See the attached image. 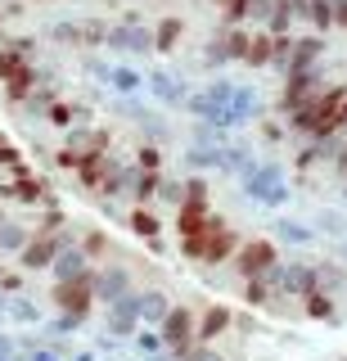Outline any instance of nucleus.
I'll return each mask as SVG.
<instances>
[{
    "mask_svg": "<svg viewBox=\"0 0 347 361\" xmlns=\"http://www.w3.org/2000/svg\"><path fill=\"white\" fill-rule=\"evenodd\" d=\"M9 316V293H0V321Z\"/></svg>",
    "mask_w": 347,
    "mask_h": 361,
    "instance_id": "50",
    "label": "nucleus"
},
{
    "mask_svg": "<svg viewBox=\"0 0 347 361\" xmlns=\"http://www.w3.org/2000/svg\"><path fill=\"white\" fill-rule=\"evenodd\" d=\"M72 361H99V357H95V353H91V348H86V353H77V357H72Z\"/></svg>",
    "mask_w": 347,
    "mask_h": 361,
    "instance_id": "52",
    "label": "nucleus"
},
{
    "mask_svg": "<svg viewBox=\"0 0 347 361\" xmlns=\"http://www.w3.org/2000/svg\"><path fill=\"white\" fill-rule=\"evenodd\" d=\"M54 307L63 316H77V321H91V312L99 307L95 302V289H91V271H86L82 280H54Z\"/></svg>",
    "mask_w": 347,
    "mask_h": 361,
    "instance_id": "8",
    "label": "nucleus"
},
{
    "mask_svg": "<svg viewBox=\"0 0 347 361\" xmlns=\"http://www.w3.org/2000/svg\"><path fill=\"white\" fill-rule=\"evenodd\" d=\"M307 27L329 37L334 32V0H307Z\"/></svg>",
    "mask_w": 347,
    "mask_h": 361,
    "instance_id": "34",
    "label": "nucleus"
},
{
    "mask_svg": "<svg viewBox=\"0 0 347 361\" xmlns=\"http://www.w3.org/2000/svg\"><path fill=\"white\" fill-rule=\"evenodd\" d=\"M279 0H248V27H266V18L275 14Z\"/></svg>",
    "mask_w": 347,
    "mask_h": 361,
    "instance_id": "42",
    "label": "nucleus"
},
{
    "mask_svg": "<svg viewBox=\"0 0 347 361\" xmlns=\"http://www.w3.org/2000/svg\"><path fill=\"white\" fill-rule=\"evenodd\" d=\"M91 267H95V262L86 257V248H82V244H68V248H59V253H54V262H50L46 276H50V280H82Z\"/></svg>",
    "mask_w": 347,
    "mask_h": 361,
    "instance_id": "15",
    "label": "nucleus"
},
{
    "mask_svg": "<svg viewBox=\"0 0 347 361\" xmlns=\"http://www.w3.org/2000/svg\"><path fill=\"white\" fill-rule=\"evenodd\" d=\"M131 348H136V357H158V353H167L163 334L153 330V325H140V330L131 334Z\"/></svg>",
    "mask_w": 347,
    "mask_h": 361,
    "instance_id": "35",
    "label": "nucleus"
},
{
    "mask_svg": "<svg viewBox=\"0 0 347 361\" xmlns=\"http://www.w3.org/2000/svg\"><path fill=\"white\" fill-rule=\"evenodd\" d=\"M234 86H239V82H234V77L217 73V77H212V82H203L198 90H203V95L212 99V104H221V109H226V104H230V95H234Z\"/></svg>",
    "mask_w": 347,
    "mask_h": 361,
    "instance_id": "36",
    "label": "nucleus"
},
{
    "mask_svg": "<svg viewBox=\"0 0 347 361\" xmlns=\"http://www.w3.org/2000/svg\"><path fill=\"white\" fill-rule=\"evenodd\" d=\"M9 321H18V325H41V321H46V312H41L37 298L14 293V298H9Z\"/></svg>",
    "mask_w": 347,
    "mask_h": 361,
    "instance_id": "32",
    "label": "nucleus"
},
{
    "mask_svg": "<svg viewBox=\"0 0 347 361\" xmlns=\"http://www.w3.org/2000/svg\"><path fill=\"white\" fill-rule=\"evenodd\" d=\"M189 5H208V0H189Z\"/></svg>",
    "mask_w": 347,
    "mask_h": 361,
    "instance_id": "54",
    "label": "nucleus"
},
{
    "mask_svg": "<svg viewBox=\"0 0 347 361\" xmlns=\"http://www.w3.org/2000/svg\"><path fill=\"white\" fill-rule=\"evenodd\" d=\"M343 361H347V357H343Z\"/></svg>",
    "mask_w": 347,
    "mask_h": 361,
    "instance_id": "56",
    "label": "nucleus"
},
{
    "mask_svg": "<svg viewBox=\"0 0 347 361\" xmlns=\"http://www.w3.org/2000/svg\"><path fill=\"white\" fill-rule=\"evenodd\" d=\"M27 240H32V226H27V221H14V217L0 221V253L18 257V253L27 248Z\"/></svg>",
    "mask_w": 347,
    "mask_h": 361,
    "instance_id": "23",
    "label": "nucleus"
},
{
    "mask_svg": "<svg viewBox=\"0 0 347 361\" xmlns=\"http://www.w3.org/2000/svg\"><path fill=\"white\" fill-rule=\"evenodd\" d=\"M50 37L59 41V45H82V23H68V18H59L50 27Z\"/></svg>",
    "mask_w": 347,
    "mask_h": 361,
    "instance_id": "41",
    "label": "nucleus"
},
{
    "mask_svg": "<svg viewBox=\"0 0 347 361\" xmlns=\"http://www.w3.org/2000/svg\"><path fill=\"white\" fill-rule=\"evenodd\" d=\"M302 23H307V0H279L275 14L266 18V32H271V37H289Z\"/></svg>",
    "mask_w": 347,
    "mask_h": 361,
    "instance_id": "18",
    "label": "nucleus"
},
{
    "mask_svg": "<svg viewBox=\"0 0 347 361\" xmlns=\"http://www.w3.org/2000/svg\"><path fill=\"white\" fill-rule=\"evenodd\" d=\"M339 195H343V203H347V180H343V190H339Z\"/></svg>",
    "mask_w": 347,
    "mask_h": 361,
    "instance_id": "53",
    "label": "nucleus"
},
{
    "mask_svg": "<svg viewBox=\"0 0 347 361\" xmlns=\"http://www.w3.org/2000/svg\"><path fill=\"white\" fill-rule=\"evenodd\" d=\"M104 316H108V334H113V338H131L140 330V289H131L127 298L108 302Z\"/></svg>",
    "mask_w": 347,
    "mask_h": 361,
    "instance_id": "11",
    "label": "nucleus"
},
{
    "mask_svg": "<svg viewBox=\"0 0 347 361\" xmlns=\"http://www.w3.org/2000/svg\"><path fill=\"white\" fill-rule=\"evenodd\" d=\"M329 248H334V257H339V262H347V240H329Z\"/></svg>",
    "mask_w": 347,
    "mask_h": 361,
    "instance_id": "49",
    "label": "nucleus"
},
{
    "mask_svg": "<svg viewBox=\"0 0 347 361\" xmlns=\"http://www.w3.org/2000/svg\"><path fill=\"white\" fill-rule=\"evenodd\" d=\"M144 248H149L153 257H167V253H172V244H167V235H163V240H149V244H144Z\"/></svg>",
    "mask_w": 347,
    "mask_h": 361,
    "instance_id": "47",
    "label": "nucleus"
},
{
    "mask_svg": "<svg viewBox=\"0 0 347 361\" xmlns=\"http://www.w3.org/2000/svg\"><path fill=\"white\" fill-rule=\"evenodd\" d=\"M234 131L226 127H212V122H194L189 127V145H203V149H221V145H230Z\"/></svg>",
    "mask_w": 347,
    "mask_h": 361,
    "instance_id": "29",
    "label": "nucleus"
},
{
    "mask_svg": "<svg viewBox=\"0 0 347 361\" xmlns=\"http://www.w3.org/2000/svg\"><path fill=\"white\" fill-rule=\"evenodd\" d=\"M257 122H262L257 131H262L266 145H284V140H289V127H284V122H275V118H257Z\"/></svg>",
    "mask_w": 347,
    "mask_h": 361,
    "instance_id": "43",
    "label": "nucleus"
},
{
    "mask_svg": "<svg viewBox=\"0 0 347 361\" xmlns=\"http://www.w3.org/2000/svg\"><path fill=\"white\" fill-rule=\"evenodd\" d=\"M239 190L244 199L257 203V208H284V203H294V185H289L284 176V163H275V158H257L248 172L239 176Z\"/></svg>",
    "mask_w": 347,
    "mask_h": 361,
    "instance_id": "1",
    "label": "nucleus"
},
{
    "mask_svg": "<svg viewBox=\"0 0 347 361\" xmlns=\"http://www.w3.org/2000/svg\"><path fill=\"white\" fill-rule=\"evenodd\" d=\"M189 86L181 73H167V68H149L144 73V95L153 99V104H163V109H185V95H189Z\"/></svg>",
    "mask_w": 347,
    "mask_h": 361,
    "instance_id": "9",
    "label": "nucleus"
},
{
    "mask_svg": "<svg viewBox=\"0 0 347 361\" xmlns=\"http://www.w3.org/2000/svg\"><path fill=\"white\" fill-rule=\"evenodd\" d=\"M334 131H343V135H347V99L339 104V113H334Z\"/></svg>",
    "mask_w": 347,
    "mask_h": 361,
    "instance_id": "48",
    "label": "nucleus"
},
{
    "mask_svg": "<svg viewBox=\"0 0 347 361\" xmlns=\"http://www.w3.org/2000/svg\"><path fill=\"white\" fill-rule=\"evenodd\" d=\"M185 361H226V353H221L217 343H198V348H194V353H189Z\"/></svg>",
    "mask_w": 347,
    "mask_h": 361,
    "instance_id": "44",
    "label": "nucleus"
},
{
    "mask_svg": "<svg viewBox=\"0 0 347 361\" xmlns=\"http://www.w3.org/2000/svg\"><path fill=\"white\" fill-rule=\"evenodd\" d=\"M104 45H108V50H118V54H131V59H140V54H153V23L127 14V18L108 23Z\"/></svg>",
    "mask_w": 347,
    "mask_h": 361,
    "instance_id": "6",
    "label": "nucleus"
},
{
    "mask_svg": "<svg viewBox=\"0 0 347 361\" xmlns=\"http://www.w3.org/2000/svg\"><path fill=\"white\" fill-rule=\"evenodd\" d=\"M311 226H316V235H324V240H347V212H339V208H320Z\"/></svg>",
    "mask_w": 347,
    "mask_h": 361,
    "instance_id": "31",
    "label": "nucleus"
},
{
    "mask_svg": "<svg viewBox=\"0 0 347 361\" xmlns=\"http://www.w3.org/2000/svg\"><path fill=\"white\" fill-rule=\"evenodd\" d=\"M9 353H18V334H9V330H0V361H5Z\"/></svg>",
    "mask_w": 347,
    "mask_h": 361,
    "instance_id": "46",
    "label": "nucleus"
},
{
    "mask_svg": "<svg viewBox=\"0 0 347 361\" xmlns=\"http://www.w3.org/2000/svg\"><path fill=\"white\" fill-rule=\"evenodd\" d=\"M239 244H244V235L234 231V226L212 231V235H208V248H203V262H198V267H208V271H212V267H226L230 257L239 253Z\"/></svg>",
    "mask_w": 347,
    "mask_h": 361,
    "instance_id": "14",
    "label": "nucleus"
},
{
    "mask_svg": "<svg viewBox=\"0 0 347 361\" xmlns=\"http://www.w3.org/2000/svg\"><path fill=\"white\" fill-rule=\"evenodd\" d=\"M5 217H9V212H5V208H0V221H5Z\"/></svg>",
    "mask_w": 347,
    "mask_h": 361,
    "instance_id": "55",
    "label": "nucleus"
},
{
    "mask_svg": "<svg viewBox=\"0 0 347 361\" xmlns=\"http://www.w3.org/2000/svg\"><path fill=\"white\" fill-rule=\"evenodd\" d=\"M77 244L86 248V257H91V262H99V257L108 253V235H104V231H86V235H82Z\"/></svg>",
    "mask_w": 347,
    "mask_h": 361,
    "instance_id": "40",
    "label": "nucleus"
},
{
    "mask_svg": "<svg viewBox=\"0 0 347 361\" xmlns=\"http://www.w3.org/2000/svg\"><path fill=\"white\" fill-rule=\"evenodd\" d=\"M266 280H271V289L279 293V298H294L302 302L307 293H316L320 289V276H316V262H307V257H279V262L266 271Z\"/></svg>",
    "mask_w": 347,
    "mask_h": 361,
    "instance_id": "3",
    "label": "nucleus"
},
{
    "mask_svg": "<svg viewBox=\"0 0 347 361\" xmlns=\"http://www.w3.org/2000/svg\"><path fill=\"white\" fill-rule=\"evenodd\" d=\"M127 231L136 235V240H144V244H149V240H163V217L153 208H131L127 212Z\"/></svg>",
    "mask_w": 347,
    "mask_h": 361,
    "instance_id": "22",
    "label": "nucleus"
},
{
    "mask_svg": "<svg viewBox=\"0 0 347 361\" xmlns=\"http://www.w3.org/2000/svg\"><path fill=\"white\" fill-rule=\"evenodd\" d=\"M140 361H181V357H172V353H158V357H140Z\"/></svg>",
    "mask_w": 347,
    "mask_h": 361,
    "instance_id": "51",
    "label": "nucleus"
},
{
    "mask_svg": "<svg viewBox=\"0 0 347 361\" xmlns=\"http://www.w3.org/2000/svg\"><path fill=\"white\" fill-rule=\"evenodd\" d=\"M298 316H302V321H316V325H339L343 321V316H339V298L324 293V289L307 293V298L298 302Z\"/></svg>",
    "mask_w": 347,
    "mask_h": 361,
    "instance_id": "17",
    "label": "nucleus"
},
{
    "mask_svg": "<svg viewBox=\"0 0 347 361\" xmlns=\"http://www.w3.org/2000/svg\"><path fill=\"white\" fill-rule=\"evenodd\" d=\"M167 312H172V293L163 285H144L140 289V325H153V330H158Z\"/></svg>",
    "mask_w": 347,
    "mask_h": 361,
    "instance_id": "20",
    "label": "nucleus"
},
{
    "mask_svg": "<svg viewBox=\"0 0 347 361\" xmlns=\"http://www.w3.org/2000/svg\"><path fill=\"white\" fill-rule=\"evenodd\" d=\"M181 167L185 172H221V149H203V145H185L181 154Z\"/></svg>",
    "mask_w": 347,
    "mask_h": 361,
    "instance_id": "25",
    "label": "nucleus"
},
{
    "mask_svg": "<svg viewBox=\"0 0 347 361\" xmlns=\"http://www.w3.org/2000/svg\"><path fill=\"white\" fill-rule=\"evenodd\" d=\"M181 208H194V212H208L212 208V185L203 172H185V199Z\"/></svg>",
    "mask_w": 347,
    "mask_h": 361,
    "instance_id": "24",
    "label": "nucleus"
},
{
    "mask_svg": "<svg viewBox=\"0 0 347 361\" xmlns=\"http://www.w3.org/2000/svg\"><path fill=\"white\" fill-rule=\"evenodd\" d=\"M41 325H46V330H50L54 338H72V334L82 330L86 321H77V316H50V321H41Z\"/></svg>",
    "mask_w": 347,
    "mask_h": 361,
    "instance_id": "39",
    "label": "nucleus"
},
{
    "mask_svg": "<svg viewBox=\"0 0 347 361\" xmlns=\"http://www.w3.org/2000/svg\"><path fill=\"white\" fill-rule=\"evenodd\" d=\"M185 41V18L181 14H163L153 23V54H176Z\"/></svg>",
    "mask_w": 347,
    "mask_h": 361,
    "instance_id": "19",
    "label": "nucleus"
},
{
    "mask_svg": "<svg viewBox=\"0 0 347 361\" xmlns=\"http://www.w3.org/2000/svg\"><path fill=\"white\" fill-rule=\"evenodd\" d=\"M316 276H320V289L324 293H334V298H339V293H347V262H316Z\"/></svg>",
    "mask_w": 347,
    "mask_h": 361,
    "instance_id": "30",
    "label": "nucleus"
},
{
    "mask_svg": "<svg viewBox=\"0 0 347 361\" xmlns=\"http://www.w3.org/2000/svg\"><path fill=\"white\" fill-rule=\"evenodd\" d=\"M91 289H95V302L99 307H108V302L127 298L136 285V271H131L127 262H104V267H91Z\"/></svg>",
    "mask_w": 347,
    "mask_h": 361,
    "instance_id": "7",
    "label": "nucleus"
},
{
    "mask_svg": "<svg viewBox=\"0 0 347 361\" xmlns=\"http://www.w3.org/2000/svg\"><path fill=\"white\" fill-rule=\"evenodd\" d=\"M230 330H234L230 302H208V307H198V343H221Z\"/></svg>",
    "mask_w": 347,
    "mask_h": 361,
    "instance_id": "12",
    "label": "nucleus"
},
{
    "mask_svg": "<svg viewBox=\"0 0 347 361\" xmlns=\"http://www.w3.org/2000/svg\"><path fill=\"white\" fill-rule=\"evenodd\" d=\"M239 298L248 302V307H262V312H271V302L279 298V293L271 289V280H239Z\"/></svg>",
    "mask_w": 347,
    "mask_h": 361,
    "instance_id": "27",
    "label": "nucleus"
},
{
    "mask_svg": "<svg viewBox=\"0 0 347 361\" xmlns=\"http://www.w3.org/2000/svg\"><path fill=\"white\" fill-rule=\"evenodd\" d=\"M144 90V73L131 63H113L108 68V95H140Z\"/></svg>",
    "mask_w": 347,
    "mask_h": 361,
    "instance_id": "21",
    "label": "nucleus"
},
{
    "mask_svg": "<svg viewBox=\"0 0 347 361\" xmlns=\"http://www.w3.org/2000/svg\"><path fill=\"white\" fill-rule=\"evenodd\" d=\"M136 167H144V172H167V163H163V145L140 140V145H136Z\"/></svg>",
    "mask_w": 347,
    "mask_h": 361,
    "instance_id": "38",
    "label": "nucleus"
},
{
    "mask_svg": "<svg viewBox=\"0 0 347 361\" xmlns=\"http://www.w3.org/2000/svg\"><path fill=\"white\" fill-rule=\"evenodd\" d=\"M82 68H86V73L95 77V82H104V86H108V68H113V63H104V59H86Z\"/></svg>",
    "mask_w": 347,
    "mask_h": 361,
    "instance_id": "45",
    "label": "nucleus"
},
{
    "mask_svg": "<svg viewBox=\"0 0 347 361\" xmlns=\"http://www.w3.org/2000/svg\"><path fill=\"white\" fill-rule=\"evenodd\" d=\"M271 235H275L279 244H289V248H311V244H320L316 226H311V221H298V217H275V221H271Z\"/></svg>",
    "mask_w": 347,
    "mask_h": 361,
    "instance_id": "16",
    "label": "nucleus"
},
{
    "mask_svg": "<svg viewBox=\"0 0 347 361\" xmlns=\"http://www.w3.org/2000/svg\"><path fill=\"white\" fill-rule=\"evenodd\" d=\"M271 45H275V37L266 27H253V37H248V54H244V63L248 68H257V73H262V68H271Z\"/></svg>",
    "mask_w": 347,
    "mask_h": 361,
    "instance_id": "26",
    "label": "nucleus"
},
{
    "mask_svg": "<svg viewBox=\"0 0 347 361\" xmlns=\"http://www.w3.org/2000/svg\"><path fill=\"white\" fill-rule=\"evenodd\" d=\"M316 167H329V163H324V154H320V145L316 140H302V149L294 154V172L307 176V172H316Z\"/></svg>",
    "mask_w": 347,
    "mask_h": 361,
    "instance_id": "37",
    "label": "nucleus"
},
{
    "mask_svg": "<svg viewBox=\"0 0 347 361\" xmlns=\"http://www.w3.org/2000/svg\"><path fill=\"white\" fill-rule=\"evenodd\" d=\"M63 149L77 154V158H91V154H108L113 149V131L108 127H68V135H63Z\"/></svg>",
    "mask_w": 347,
    "mask_h": 361,
    "instance_id": "10",
    "label": "nucleus"
},
{
    "mask_svg": "<svg viewBox=\"0 0 347 361\" xmlns=\"http://www.w3.org/2000/svg\"><path fill=\"white\" fill-rule=\"evenodd\" d=\"M275 262H279L275 240H262V235H244L239 253L230 257V271H234V280H262Z\"/></svg>",
    "mask_w": 347,
    "mask_h": 361,
    "instance_id": "5",
    "label": "nucleus"
},
{
    "mask_svg": "<svg viewBox=\"0 0 347 361\" xmlns=\"http://www.w3.org/2000/svg\"><path fill=\"white\" fill-rule=\"evenodd\" d=\"M158 334H163L167 353L185 361V357L198 348V307H189V302H172V312L163 316Z\"/></svg>",
    "mask_w": 347,
    "mask_h": 361,
    "instance_id": "4",
    "label": "nucleus"
},
{
    "mask_svg": "<svg viewBox=\"0 0 347 361\" xmlns=\"http://www.w3.org/2000/svg\"><path fill=\"white\" fill-rule=\"evenodd\" d=\"M158 176H163V172H144V167H136V180H131V203H136V208H153Z\"/></svg>",
    "mask_w": 347,
    "mask_h": 361,
    "instance_id": "28",
    "label": "nucleus"
},
{
    "mask_svg": "<svg viewBox=\"0 0 347 361\" xmlns=\"http://www.w3.org/2000/svg\"><path fill=\"white\" fill-rule=\"evenodd\" d=\"M248 37H253V27H244V23H217V32H212L208 45H203V68L221 73V68H230V63H244Z\"/></svg>",
    "mask_w": 347,
    "mask_h": 361,
    "instance_id": "2",
    "label": "nucleus"
},
{
    "mask_svg": "<svg viewBox=\"0 0 347 361\" xmlns=\"http://www.w3.org/2000/svg\"><path fill=\"white\" fill-rule=\"evenodd\" d=\"M230 122H234V131L239 127H248V122H257L266 113V104H262V90H257L253 82H239L234 86V95H230Z\"/></svg>",
    "mask_w": 347,
    "mask_h": 361,
    "instance_id": "13",
    "label": "nucleus"
},
{
    "mask_svg": "<svg viewBox=\"0 0 347 361\" xmlns=\"http://www.w3.org/2000/svg\"><path fill=\"white\" fill-rule=\"evenodd\" d=\"M181 199H185V172L181 176H158V195H153V203H163V208H181Z\"/></svg>",
    "mask_w": 347,
    "mask_h": 361,
    "instance_id": "33",
    "label": "nucleus"
}]
</instances>
